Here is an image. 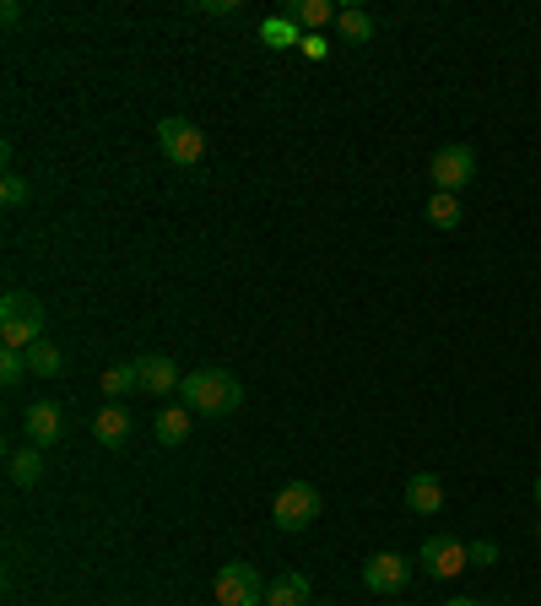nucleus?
<instances>
[{
    "label": "nucleus",
    "instance_id": "obj_1",
    "mask_svg": "<svg viewBox=\"0 0 541 606\" xmlns=\"http://www.w3.org/2000/svg\"><path fill=\"white\" fill-rule=\"evenodd\" d=\"M239 401H244V385L228 368H196L179 385V406L190 417H228V411H239Z\"/></svg>",
    "mask_w": 541,
    "mask_h": 606
},
{
    "label": "nucleus",
    "instance_id": "obj_2",
    "mask_svg": "<svg viewBox=\"0 0 541 606\" xmlns=\"http://www.w3.org/2000/svg\"><path fill=\"white\" fill-rule=\"evenodd\" d=\"M0 341L17 347V352H28L33 341H43V304L33 292L11 287V292L0 298Z\"/></svg>",
    "mask_w": 541,
    "mask_h": 606
},
{
    "label": "nucleus",
    "instance_id": "obj_3",
    "mask_svg": "<svg viewBox=\"0 0 541 606\" xmlns=\"http://www.w3.org/2000/svg\"><path fill=\"white\" fill-rule=\"evenodd\" d=\"M211 596L217 606H266V579L254 564H222L211 579Z\"/></svg>",
    "mask_w": 541,
    "mask_h": 606
},
{
    "label": "nucleus",
    "instance_id": "obj_4",
    "mask_svg": "<svg viewBox=\"0 0 541 606\" xmlns=\"http://www.w3.org/2000/svg\"><path fill=\"white\" fill-rule=\"evenodd\" d=\"M428 179H433V190H439V196H460V190L477 179V152H471L465 141L439 147V152H433V162H428Z\"/></svg>",
    "mask_w": 541,
    "mask_h": 606
},
{
    "label": "nucleus",
    "instance_id": "obj_5",
    "mask_svg": "<svg viewBox=\"0 0 541 606\" xmlns=\"http://www.w3.org/2000/svg\"><path fill=\"white\" fill-rule=\"evenodd\" d=\"M158 147H163L168 162H179V168H196V162H207V130L196 120H163L158 125Z\"/></svg>",
    "mask_w": 541,
    "mask_h": 606
},
{
    "label": "nucleus",
    "instance_id": "obj_6",
    "mask_svg": "<svg viewBox=\"0 0 541 606\" xmlns=\"http://www.w3.org/2000/svg\"><path fill=\"white\" fill-rule=\"evenodd\" d=\"M271 520L282 530H309L320 520V487L314 483H288L271 504Z\"/></svg>",
    "mask_w": 541,
    "mask_h": 606
},
{
    "label": "nucleus",
    "instance_id": "obj_7",
    "mask_svg": "<svg viewBox=\"0 0 541 606\" xmlns=\"http://www.w3.org/2000/svg\"><path fill=\"white\" fill-rule=\"evenodd\" d=\"M417 564L428 579H455L460 568H471V558H465V542H455V536H428Z\"/></svg>",
    "mask_w": 541,
    "mask_h": 606
},
{
    "label": "nucleus",
    "instance_id": "obj_8",
    "mask_svg": "<svg viewBox=\"0 0 541 606\" xmlns=\"http://www.w3.org/2000/svg\"><path fill=\"white\" fill-rule=\"evenodd\" d=\"M407 579H412V558H401V553H374V558L363 564V585H369L374 596L407 590Z\"/></svg>",
    "mask_w": 541,
    "mask_h": 606
},
{
    "label": "nucleus",
    "instance_id": "obj_9",
    "mask_svg": "<svg viewBox=\"0 0 541 606\" xmlns=\"http://www.w3.org/2000/svg\"><path fill=\"white\" fill-rule=\"evenodd\" d=\"M22 428H28V445L49 449L66 439V411H60V401H33L22 411Z\"/></svg>",
    "mask_w": 541,
    "mask_h": 606
},
{
    "label": "nucleus",
    "instance_id": "obj_10",
    "mask_svg": "<svg viewBox=\"0 0 541 606\" xmlns=\"http://www.w3.org/2000/svg\"><path fill=\"white\" fill-rule=\"evenodd\" d=\"M136 368H141V396H158V401H168V396H179V385H184V374L173 368V358H163V352H147V358H136Z\"/></svg>",
    "mask_w": 541,
    "mask_h": 606
},
{
    "label": "nucleus",
    "instance_id": "obj_11",
    "mask_svg": "<svg viewBox=\"0 0 541 606\" xmlns=\"http://www.w3.org/2000/svg\"><path fill=\"white\" fill-rule=\"evenodd\" d=\"M407 509L422 515V520H428V515H439V509H444V483H439L433 471H417L412 483H407Z\"/></svg>",
    "mask_w": 541,
    "mask_h": 606
},
{
    "label": "nucleus",
    "instance_id": "obj_12",
    "mask_svg": "<svg viewBox=\"0 0 541 606\" xmlns=\"http://www.w3.org/2000/svg\"><path fill=\"white\" fill-rule=\"evenodd\" d=\"M92 434H98V445L103 449H126V439H130L126 406H103V411L92 417Z\"/></svg>",
    "mask_w": 541,
    "mask_h": 606
},
{
    "label": "nucleus",
    "instance_id": "obj_13",
    "mask_svg": "<svg viewBox=\"0 0 541 606\" xmlns=\"http://www.w3.org/2000/svg\"><path fill=\"white\" fill-rule=\"evenodd\" d=\"M266 606H314L309 602V579L303 574H277L266 585Z\"/></svg>",
    "mask_w": 541,
    "mask_h": 606
},
{
    "label": "nucleus",
    "instance_id": "obj_14",
    "mask_svg": "<svg viewBox=\"0 0 541 606\" xmlns=\"http://www.w3.org/2000/svg\"><path fill=\"white\" fill-rule=\"evenodd\" d=\"M6 471H11V483H17V487H39V483H43V449H39V445L11 449Z\"/></svg>",
    "mask_w": 541,
    "mask_h": 606
},
{
    "label": "nucleus",
    "instance_id": "obj_15",
    "mask_svg": "<svg viewBox=\"0 0 541 606\" xmlns=\"http://www.w3.org/2000/svg\"><path fill=\"white\" fill-rule=\"evenodd\" d=\"M152 434H158V445L179 449L184 439H190V411H184V406H163L158 423H152Z\"/></svg>",
    "mask_w": 541,
    "mask_h": 606
},
{
    "label": "nucleus",
    "instance_id": "obj_16",
    "mask_svg": "<svg viewBox=\"0 0 541 606\" xmlns=\"http://www.w3.org/2000/svg\"><path fill=\"white\" fill-rule=\"evenodd\" d=\"M335 33H341V43H369L374 39V17L363 6H341L335 11Z\"/></svg>",
    "mask_w": 541,
    "mask_h": 606
},
{
    "label": "nucleus",
    "instance_id": "obj_17",
    "mask_svg": "<svg viewBox=\"0 0 541 606\" xmlns=\"http://www.w3.org/2000/svg\"><path fill=\"white\" fill-rule=\"evenodd\" d=\"M136 390H141V368L136 364H114L109 374H103V396H109L114 406H120V396H136Z\"/></svg>",
    "mask_w": 541,
    "mask_h": 606
},
{
    "label": "nucleus",
    "instance_id": "obj_18",
    "mask_svg": "<svg viewBox=\"0 0 541 606\" xmlns=\"http://www.w3.org/2000/svg\"><path fill=\"white\" fill-rule=\"evenodd\" d=\"M28 368H33L39 379H60L66 358H60V347H54V341H33V347H28Z\"/></svg>",
    "mask_w": 541,
    "mask_h": 606
},
{
    "label": "nucleus",
    "instance_id": "obj_19",
    "mask_svg": "<svg viewBox=\"0 0 541 606\" xmlns=\"http://www.w3.org/2000/svg\"><path fill=\"white\" fill-rule=\"evenodd\" d=\"M439 234H450V228H460V196H439L433 190V201H428V211H422Z\"/></svg>",
    "mask_w": 541,
    "mask_h": 606
},
{
    "label": "nucleus",
    "instance_id": "obj_20",
    "mask_svg": "<svg viewBox=\"0 0 541 606\" xmlns=\"http://www.w3.org/2000/svg\"><path fill=\"white\" fill-rule=\"evenodd\" d=\"M335 6L331 0H303V6H292V22H303V28H320V22H331Z\"/></svg>",
    "mask_w": 541,
    "mask_h": 606
},
{
    "label": "nucleus",
    "instance_id": "obj_21",
    "mask_svg": "<svg viewBox=\"0 0 541 606\" xmlns=\"http://www.w3.org/2000/svg\"><path fill=\"white\" fill-rule=\"evenodd\" d=\"M22 374H28V352H17V347H6V352H0V379H6V385H17Z\"/></svg>",
    "mask_w": 541,
    "mask_h": 606
},
{
    "label": "nucleus",
    "instance_id": "obj_22",
    "mask_svg": "<svg viewBox=\"0 0 541 606\" xmlns=\"http://www.w3.org/2000/svg\"><path fill=\"white\" fill-rule=\"evenodd\" d=\"M465 558H471V568H488V564H499V547L493 542H471Z\"/></svg>",
    "mask_w": 541,
    "mask_h": 606
},
{
    "label": "nucleus",
    "instance_id": "obj_23",
    "mask_svg": "<svg viewBox=\"0 0 541 606\" xmlns=\"http://www.w3.org/2000/svg\"><path fill=\"white\" fill-rule=\"evenodd\" d=\"M444 606H488V602H471V596H455V602H444Z\"/></svg>",
    "mask_w": 541,
    "mask_h": 606
},
{
    "label": "nucleus",
    "instance_id": "obj_24",
    "mask_svg": "<svg viewBox=\"0 0 541 606\" xmlns=\"http://www.w3.org/2000/svg\"><path fill=\"white\" fill-rule=\"evenodd\" d=\"M537 509H541V477H537Z\"/></svg>",
    "mask_w": 541,
    "mask_h": 606
},
{
    "label": "nucleus",
    "instance_id": "obj_25",
    "mask_svg": "<svg viewBox=\"0 0 541 606\" xmlns=\"http://www.w3.org/2000/svg\"><path fill=\"white\" fill-rule=\"evenodd\" d=\"M537 536H541V526H537Z\"/></svg>",
    "mask_w": 541,
    "mask_h": 606
}]
</instances>
